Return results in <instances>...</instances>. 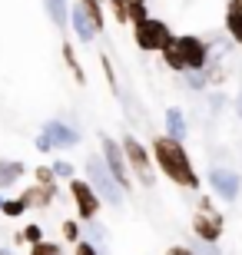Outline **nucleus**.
Instances as JSON below:
<instances>
[{
	"instance_id": "nucleus-6",
	"label": "nucleus",
	"mask_w": 242,
	"mask_h": 255,
	"mask_svg": "<svg viewBox=\"0 0 242 255\" xmlns=\"http://www.w3.org/2000/svg\"><path fill=\"white\" fill-rule=\"evenodd\" d=\"M173 43H176V53L183 57L186 70H206L209 66V43L203 37L183 33V37H173Z\"/></svg>"
},
{
	"instance_id": "nucleus-19",
	"label": "nucleus",
	"mask_w": 242,
	"mask_h": 255,
	"mask_svg": "<svg viewBox=\"0 0 242 255\" xmlns=\"http://www.w3.org/2000/svg\"><path fill=\"white\" fill-rule=\"evenodd\" d=\"M80 7H83L86 17L96 23V30H103V23H106V20H103V3H100V0H80Z\"/></svg>"
},
{
	"instance_id": "nucleus-26",
	"label": "nucleus",
	"mask_w": 242,
	"mask_h": 255,
	"mask_svg": "<svg viewBox=\"0 0 242 255\" xmlns=\"http://www.w3.org/2000/svg\"><path fill=\"white\" fill-rule=\"evenodd\" d=\"M63 239L66 242H80V226L76 222H63Z\"/></svg>"
},
{
	"instance_id": "nucleus-8",
	"label": "nucleus",
	"mask_w": 242,
	"mask_h": 255,
	"mask_svg": "<svg viewBox=\"0 0 242 255\" xmlns=\"http://www.w3.org/2000/svg\"><path fill=\"white\" fill-rule=\"evenodd\" d=\"M209 186H213V192H216L219 199L233 202V199L239 196V189H242V179H239V172L223 169V166H216V169L209 172Z\"/></svg>"
},
{
	"instance_id": "nucleus-21",
	"label": "nucleus",
	"mask_w": 242,
	"mask_h": 255,
	"mask_svg": "<svg viewBox=\"0 0 242 255\" xmlns=\"http://www.w3.org/2000/svg\"><path fill=\"white\" fill-rule=\"evenodd\" d=\"M30 255H60V242H47V239H40L30 246Z\"/></svg>"
},
{
	"instance_id": "nucleus-30",
	"label": "nucleus",
	"mask_w": 242,
	"mask_h": 255,
	"mask_svg": "<svg viewBox=\"0 0 242 255\" xmlns=\"http://www.w3.org/2000/svg\"><path fill=\"white\" fill-rule=\"evenodd\" d=\"M166 255H196V252L186 246H173V249H166Z\"/></svg>"
},
{
	"instance_id": "nucleus-24",
	"label": "nucleus",
	"mask_w": 242,
	"mask_h": 255,
	"mask_svg": "<svg viewBox=\"0 0 242 255\" xmlns=\"http://www.w3.org/2000/svg\"><path fill=\"white\" fill-rule=\"evenodd\" d=\"M186 83L193 90H203L206 86V70H186Z\"/></svg>"
},
{
	"instance_id": "nucleus-12",
	"label": "nucleus",
	"mask_w": 242,
	"mask_h": 255,
	"mask_svg": "<svg viewBox=\"0 0 242 255\" xmlns=\"http://www.w3.org/2000/svg\"><path fill=\"white\" fill-rule=\"evenodd\" d=\"M70 23H73V33H76V40H80V43H93L96 40V33H100V30H96V23L90 17H86V10L80 7V0H76V3H70Z\"/></svg>"
},
{
	"instance_id": "nucleus-7",
	"label": "nucleus",
	"mask_w": 242,
	"mask_h": 255,
	"mask_svg": "<svg viewBox=\"0 0 242 255\" xmlns=\"http://www.w3.org/2000/svg\"><path fill=\"white\" fill-rule=\"evenodd\" d=\"M70 196H73L76 202V212H80V219H96V212H100V196H96V189L90 186L86 179H70Z\"/></svg>"
},
{
	"instance_id": "nucleus-33",
	"label": "nucleus",
	"mask_w": 242,
	"mask_h": 255,
	"mask_svg": "<svg viewBox=\"0 0 242 255\" xmlns=\"http://www.w3.org/2000/svg\"><path fill=\"white\" fill-rule=\"evenodd\" d=\"M0 202H3V199H0Z\"/></svg>"
},
{
	"instance_id": "nucleus-16",
	"label": "nucleus",
	"mask_w": 242,
	"mask_h": 255,
	"mask_svg": "<svg viewBox=\"0 0 242 255\" xmlns=\"http://www.w3.org/2000/svg\"><path fill=\"white\" fill-rule=\"evenodd\" d=\"M166 126H169V136L173 139H183L186 136V123H183V110H166Z\"/></svg>"
},
{
	"instance_id": "nucleus-14",
	"label": "nucleus",
	"mask_w": 242,
	"mask_h": 255,
	"mask_svg": "<svg viewBox=\"0 0 242 255\" xmlns=\"http://www.w3.org/2000/svg\"><path fill=\"white\" fill-rule=\"evenodd\" d=\"M23 172H27V166H23V162H3V159H0V192L10 189V186H13Z\"/></svg>"
},
{
	"instance_id": "nucleus-1",
	"label": "nucleus",
	"mask_w": 242,
	"mask_h": 255,
	"mask_svg": "<svg viewBox=\"0 0 242 255\" xmlns=\"http://www.w3.org/2000/svg\"><path fill=\"white\" fill-rule=\"evenodd\" d=\"M153 166H156L166 179H173L183 189H199V176H196L193 162H189L183 142L173 139V136H156L153 139Z\"/></svg>"
},
{
	"instance_id": "nucleus-29",
	"label": "nucleus",
	"mask_w": 242,
	"mask_h": 255,
	"mask_svg": "<svg viewBox=\"0 0 242 255\" xmlns=\"http://www.w3.org/2000/svg\"><path fill=\"white\" fill-rule=\"evenodd\" d=\"M37 149L40 152H50V149H53V146H50V139H47V132H40V136H37Z\"/></svg>"
},
{
	"instance_id": "nucleus-27",
	"label": "nucleus",
	"mask_w": 242,
	"mask_h": 255,
	"mask_svg": "<svg viewBox=\"0 0 242 255\" xmlns=\"http://www.w3.org/2000/svg\"><path fill=\"white\" fill-rule=\"evenodd\" d=\"M73 246H76L73 255H100V252H96V246H93V242H86V239H80V242H73Z\"/></svg>"
},
{
	"instance_id": "nucleus-9",
	"label": "nucleus",
	"mask_w": 242,
	"mask_h": 255,
	"mask_svg": "<svg viewBox=\"0 0 242 255\" xmlns=\"http://www.w3.org/2000/svg\"><path fill=\"white\" fill-rule=\"evenodd\" d=\"M193 232L203 242H219V236H223V216L213 212V209H199L193 216Z\"/></svg>"
},
{
	"instance_id": "nucleus-22",
	"label": "nucleus",
	"mask_w": 242,
	"mask_h": 255,
	"mask_svg": "<svg viewBox=\"0 0 242 255\" xmlns=\"http://www.w3.org/2000/svg\"><path fill=\"white\" fill-rule=\"evenodd\" d=\"M50 172H53L56 179H73V162H66V159H56L53 166H50Z\"/></svg>"
},
{
	"instance_id": "nucleus-10",
	"label": "nucleus",
	"mask_w": 242,
	"mask_h": 255,
	"mask_svg": "<svg viewBox=\"0 0 242 255\" xmlns=\"http://www.w3.org/2000/svg\"><path fill=\"white\" fill-rule=\"evenodd\" d=\"M56 192H60L56 182H37V179H33V186H27V189L20 192V199H23V206H27V209H47L50 202L56 199Z\"/></svg>"
},
{
	"instance_id": "nucleus-18",
	"label": "nucleus",
	"mask_w": 242,
	"mask_h": 255,
	"mask_svg": "<svg viewBox=\"0 0 242 255\" xmlns=\"http://www.w3.org/2000/svg\"><path fill=\"white\" fill-rule=\"evenodd\" d=\"M63 60H66V66H70V73H73L76 83H86V73L80 70V60H76V53H73L70 43H63Z\"/></svg>"
},
{
	"instance_id": "nucleus-32",
	"label": "nucleus",
	"mask_w": 242,
	"mask_h": 255,
	"mask_svg": "<svg viewBox=\"0 0 242 255\" xmlns=\"http://www.w3.org/2000/svg\"><path fill=\"white\" fill-rule=\"evenodd\" d=\"M239 116H242V93H239Z\"/></svg>"
},
{
	"instance_id": "nucleus-2",
	"label": "nucleus",
	"mask_w": 242,
	"mask_h": 255,
	"mask_svg": "<svg viewBox=\"0 0 242 255\" xmlns=\"http://www.w3.org/2000/svg\"><path fill=\"white\" fill-rule=\"evenodd\" d=\"M123 156H126V169H133V176L146 186V189H153L156 186V169H153V159H149L146 146H143L136 136H123Z\"/></svg>"
},
{
	"instance_id": "nucleus-11",
	"label": "nucleus",
	"mask_w": 242,
	"mask_h": 255,
	"mask_svg": "<svg viewBox=\"0 0 242 255\" xmlns=\"http://www.w3.org/2000/svg\"><path fill=\"white\" fill-rule=\"evenodd\" d=\"M43 132H47V139H50L53 149H73L76 142H80V132L70 123H63V120H50V123L43 126Z\"/></svg>"
},
{
	"instance_id": "nucleus-28",
	"label": "nucleus",
	"mask_w": 242,
	"mask_h": 255,
	"mask_svg": "<svg viewBox=\"0 0 242 255\" xmlns=\"http://www.w3.org/2000/svg\"><path fill=\"white\" fill-rule=\"evenodd\" d=\"M100 63H103V70H106V80H110V86H113V90H116V73H113L110 60H106V57H100Z\"/></svg>"
},
{
	"instance_id": "nucleus-3",
	"label": "nucleus",
	"mask_w": 242,
	"mask_h": 255,
	"mask_svg": "<svg viewBox=\"0 0 242 255\" xmlns=\"http://www.w3.org/2000/svg\"><path fill=\"white\" fill-rule=\"evenodd\" d=\"M86 182L96 189V196H103L110 206H123V189L116 186V179L110 176V169L103 166L100 156H86Z\"/></svg>"
},
{
	"instance_id": "nucleus-4",
	"label": "nucleus",
	"mask_w": 242,
	"mask_h": 255,
	"mask_svg": "<svg viewBox=\"0 0 242 255\" xmlns=\"http://www.w3.org/2000/svg\"><path fill=\"white\" fill-rule=\"evenodd\" d=\"M173 37V30L166 27V20H156V17H146L140 23H133V40L136 47L146 50V53H159L166 47V40Z\"/></svg>"
},
{
	"instance_id": "nucleus-20",
	"label": "nucleus",
	"mask_w": 242,
	"mask_h": 255,
	"mask_svg": "<svg viewBox=\"0 0 242 255\" xmlns=\"http://www.w3.org/2000/svg\"><path fill=\"white\" fill-rule=\"evenodd\" d=\"M0 212H3V216H10V219H20L23 216V212H27V206H23V199H3V202H0Z\"/></svg>"
},
{
	"instance_id": "nucleus-23",
	"label": "nucleus",
	"mask_w": 242,
	"mask_h": 255,
	"mask_svg": "<svg viewBox=\"0 0 242 255\" xmlns=\"http://www.w3.org/2000/svg\"><path fill=\"white\" fill-rule=\"evenodd\" d=\"M20 239H23V242H30V246H33V242H40V239H43V229H40L37 222H30V226L23 229V232H20Z\"/></svg>"
},
{
	"instance_id": "nucleus-25",
	"label": "nucleus",
	"mask_w": 242,
	"mask_h": 255,
	"mask_svg": "<svg viewBox=\"0 0 242 255\" xmlns=\"http://www.w3.org/2000/svg\"><path fill=\"white\" fill-rule=\"evenodd\" d=\"M110 10L116 23H126V0H110Z\"/></svg>"
},
{
	"instance_id": "nucleus-17",
	"label": "nucleus",
	"mask_w": 242,
	"mask_h": 255,
	"mask_svg": "<svg viewBox=\"0 0 242 255\" xmlns=\"http://www.w3.org/2000/svg\"><path fill=\"white\" fill-rule=\"evenodd\" d=\"M159 53H163V60H166L169 70H176V73H186V63H183V57L176 53V43H173V37L166 40V47L159 50Z\"/></svg>"
},
{
	"instance_id": "nucleus-31",
	"label": "nucleus",
	"mask_w": 242,
	"mask_h": 255,
	"mask_svg": "<svg viewBox=\"0 0 242 255\" xmlns=\"http://www.w3.org/2000/svg\"><path fill=\"white\" fill-rule=\"evenodd\" d=\"M229 7H233V10H239V13H242V0H229Z\"/></svg>"
},
{
	"instance_id": "nucleus-13",
	"label": "nucleus",
	"mask_w": 242,
	"mask_h": 255,
	"mask_svg": "<svg viewBox=\"0 0 242 255\" xmlns=\"http://www.w3.org/2000/svg\"><path fill=\"white\" fill-rule=\"evenodd\" d=\"M43 7H47V17L56 30L66 27V17H70V0H43Z\"/></svg>"
},
{
	"instance_id": "nucleus-34",
	"label": "nucleus",
	"mask_w": 242,
	"mask_h": 255,
	"mask_svg": "<svg viewBox=\"0 0 242 255\" xmlns=\"http://www.w3.org/2000/svg\"><path fill=\"white\" fill-rule=\"evenodd\" d=\"M0 255H3V252H0Z\"/></svg>"
},
{
	"instance_id": "nucleus-15",
	"label": "nucleus",
	"mask_w": 242,
	"mask_h": 255,
	"mask_svg": "<svg viewBox=\"0 0 242 255\" xmlns=\"http://www.w3.org/2000/svg\"><path fill=\"white\" fill-rule=\"evenodd\" d=\"M226 33L233 37V43L242 47V13L233 10V7H226Z\"/></svg>"
},
{
	"instance_id": "nucleus-5",
	"label": "nucleus",
	"mask_w": 242,
	"mask_h": 255,
	"mask_svg": "<svg viewBox=\"0 0 242 255\" xmlns=\"http://www.w3.org/2000/svg\"><path fill=\"white\" fill-rule=\"evenodd\" d=\"M100 159L103 166L110 169V176L116 179V186H120L123 192L130 189L133 182H130V169H126V156H123V146L116 139H110L106 132H100Z\"/></svg>"
}]
</instances>
